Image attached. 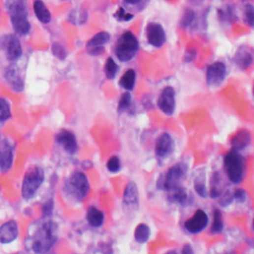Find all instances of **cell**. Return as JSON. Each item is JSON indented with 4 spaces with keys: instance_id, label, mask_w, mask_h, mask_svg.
<instances>
[{
    "instance_id": "1",
    "label": "cell",
    "mask_w": 254,
    "mask_h": 254,
    "mask_svg": "<svg viewBox=\"0 0 254 254\" xmlns=\"http://www.w3.org/2000/svg\"><path fill=\"white\" fill-rule=\"evenodd\" d=\"M58 225L51 220L43 222L30 238V248L35 254H46L58 240Z\"/></svg>"
},
{
    "instance_id": "2",
    "label": "cell",
    "mask_w": 254,
    "mask_h": 254,
    "mask_svg": "<svg viewBox=\"0 0 254 254\" xmlns=\"http://www.w3.org/2000/svg\"><path fill=\"white\" fill-rule=\"evenodd\" d=\"M223 171L232 185H239L246 176L247 165L245 157L241 152L230 149L223 157Z\"/></svg>"
},
{
    "instance_id": "3",
    "label": "cell",
    "mask_w": 254,
    "mask_h": 254,
    "mask_svg": "<svg viewBox=\"0 0 254 254\" xmlns=\"http://www.w3.org/2000/svg\"><path fill=\"white\" fill-rule=\"evenodd\" d=\"M6 7L15 32L25 36L31 30L26 0H6Z\"/></svg>"
},
{
    "instance_id": "4",
    "label": "cell",
    "mask_w": 254,
    "mask_h": 254,
    "mask_svg": "<svg viewBox=\"0 0 254 254\" xmlns=\"http://www.w3.org/2000/svg\"><path fill=\"white\" fill-rule=\"evenodd\" d=\"M189 172V166L185 162H177L172 165L165 173L161 174L156 182V188L163 192L182 186V183L186 180Z\"/></svg>"
},
{
    "instance_id": "5",
    "label": "cell",
    "mask_w": 254,
    "mask_h": 254,
    "mask_svg": "<svg viewBox=\"0 0 254 254\" xmlns=\"http://www.w3.org/2000/svg\"><path fill=\"white\" fill-rule=\"evenodd\" d=\"M91 184L88 176L81 170H75L67 178L64 190L69 196L78 202L84 201L90 194Z\"/></svg>"
},
{
    "instance_id": "6",
    "label": "cell",
    "mask_w": 254,
    "mask_h": 254,
    "mask_svg": "<svg viewBox=\"0 0 254 254\" xmlns=\"http://www.w3.org/2000/svg\"><path fill=\"white\" fill-rule=\"evenodd\" d=\"M139 51V42L137 37L131 31H125L116 41L114 46V54L116 58L122 62H130L135 58Z\"/></svg>"
},
{
    "instance_id": "7",
    "label": "cell",
    "mask_w": 254,
    "mask_h": 254,
    "mask_svg": "<svg viewBox=\"0 0 254 254\" xmlns=\"http://www.w3.org/2000/svg\"><path fill=\"white\" fill-rule=\"evenodd\" d=\"M45 181V171L41 166H31L25 173L22 186L21 195L24 200H31L42 187Z\"/></svg>"
},
{
    "instance_id": "8",
    "label": "cell",
    "mask_w": 254,
    "mask_h": 254,
    "mask_svg": "<svg viewBox=\"0 0 254 254\" xmlns=\"http://www.w3.org/2000/svg\"><path fill=\"white\" fill-rule=\"evenodd\" d=\"M210 224L209 215L202 209L196 210L194 215L185 221L184 229L190 234H198L204 231Z\"/></svg>"
},
{
    "instance_id": "9",
    "label": "cell",
    "mask_w": 254,
    "mask_h": 254,
    "mask_svg": "<svg viewBox=\"0 0 254 254\" xmlns=\"http://www.w3.org/2000/svg\"><path fill=\"white\" fill-rule=\"evenodd\" d=\"M227 74L226 66L223 62H215L207 68L206 82L212 88L220 87L225 80Z\"/></svg>"
},
{
    "instance_id": "10",
    "label": "cell",
    "mask_w": 254,
    "mask_h": 254,
    "mask_svg": "<svg viewBox=\"0 0 254 254\" xmlns=\"http://www.w3.org/2000/svg\"><path fill=\"white\" fill-rule=\"evenodd\" d=\"M157 106L166 115L174 114L176 109V92L173 87L168 86L163 89L158 97Z\"/></svg>"
},
{
    "instance_id": "11",
    "label": "cell",
    "mask_w": 254,
    "mask_h": 254,
    "mask_svg": "<svg viewBox=\"0 0 254 254\" xmlns=\"http://www.w3.org/2000/svg\"><path fill=\"white\" fill-rule=\"evenodd\" d=\"M0 47L5 51L8 61H16L22 55V46L20 40L15 35H6L0 40Z\"/></svg>"
},
{
    "instance_id": "12",
    "label": "cell",
    "mask_w": 254,
    "mask_h": 254,
    "mask_svg": "<svg viewBox=\"0 0 254 254\" xmlns=\"http://www.w3.org/2000/svg\"><path fill=\"white\" fill-rule=\"evenodd\" d=\"M146 39L149 45L154 48H161L167 40L166 32L163 26L158 22H150L147 24L146 29Z\"/></svg>"
},
{
    "instance_id": "13",
    "label": "cell",
    "mask_w": 254,
    "mask_h": 254,
    "mask_svg": "<svg viewBox=\"0 0 254 254\" xmlns=\"http://www.w3.org/2000/svg\"><path fill=\"white\" fill-rule=\"evenodd\" d=\"M56 141L62 147V149L64 151L70 155L77 154V152L79 150V144H78L77 137H76L75 133L70 130H67V129L61 130L56 135Z\"/></svg>"
},
{
    "instance_id": "14",
    "label": "cell",
    "mask_w": 254,
    "mask_h": 254,
    "mask_svg": "<svg viewBox=\"0 0 254 254\" xmlns=\"http://www.w3.org/2000/svg\"><path fill=\"white\" fill-rule=\"evenodd\" d=\"M175 140L173 136L167 132L162 133L155 142V154L160 159L170 157L175 150Z\"/></svg>"
},
{
    "instance_id": "15",
    "label": "cell",
    "mask_w": 254,
    "mask_h": 254,
    "mask_svg": "<svg viewBox=\"0 0 254 254\" xmlns=\"http://www.w3.org/2000/svg\"><path fill=\"white\" fill-rule=\"evenodd\" d=\"M14 149L7 140L0 141V172L7 173L13 165Z\"/></svg>"
},
{
    "instance_id": "16",
    "label": "cell",
    "mask_w": 254,
    "mask_h": 254,
    "mask_svg": "<svg viewBox=\"0 0 254 254\" xmlns=\"http://www.w3.org/2000/svg\"><path fill=\"white\" fill-rule=\"evenodd\" d=\"M110 35L107 32H99L87 43V51L91 56H98L104 52V46L109 42Z\"/></svg>"
},
{
    "instance_id": "17",
    "label": "cell",
    "mask_w": 254,
    "mask_h": 254,
    "mask_svg": "<svg viewBox=\"0 0 254 254\" xmlns=\"http://www.w3.org/2000/svg\"><path fill=\"white\" fill-rule=\"evenodd\" d=\"M167 200L173 205L186 208L190 205L193 199L189 194L187 189L183 186H180L167 192Z\"/></svg>"
},
{
    "instance_id": "18",
    "label": "cell",
    "mask_w": 254,
    "mask_h": 254,
    "mask_svg": "<svg viewBox=\"0 0 254 254\" xmlns=\"http://www.w3.org/2000/svg\"><path fill=\"white\" fill-rule=\"evenodd\" d=\"M122 201L124 206L135 209L139 206V190L135 182H128L124 188Z\"/></svg>"
},
{
    "instance_id": "19",
    "label": "cell",
    "mask_w": 254,
    "mask_h": 254,
    "mask_svg": "<svg viewBox=\"0 0 254 254\" xmlns=\"http://www.w3.org/2000/svg\"><path fill=\"white\" fill-rule=\"evenodd\" d=\"M19 234L18 224L15 221H8L0 226V243L9 244L16 240Z\"/></svg>"
},
{
    "instance_id": "20",
    "label": "cell",
    "mask_w": 254,
    "mask_h": 254,
    "mask_svg": "<svg viewBox=\"0 0 254 254\" xmlns=\"http://www.w3.org/2000/svg\"><path fill=\"white\" fill-rule=\"evenodd\" d=\"M5 79L11 90H13L14 92L19 93L23 90L24 82L20 75L19 69L16 66L11 65L7 68L5 72Z\"/></svg>"
},
{
    "instance_id": "21",
    "label": "cell",
    "mask_w": 254,
    "mask_h": 254,
    "mask_svg": "<svg viewBox=\"0 0 254 254\" xmlns=\"http://www.w3.org/2000/svg\"><path fill=\"white\" fill-rule=\"evenodd\" d=\"M86 221L93 228H99L104 224L105 214L95 206H91L86 213Z\"/></svg>"
},
{
    "instance_id": "22",
    "label": "cell",
    "mask_w": 254,
    "mask_h": 254,
    "mask_svg": "<svg viewBox=\"0 0 254 254\" xmlns=\"http://www.w3.org/2000/svg\"><path fill=\"white\" fill-rule=\"evenodd\" d=\"M231 149L236 151H243L251 144V134L248 130L242 129L233 135L230 140Z\"/></svg>"
},
{
    "instance_id": "23",
    "label": "cell",
    "mask_w": 254,
    "mask_h": 254,
    "mask_svg": "<svg viewBox=\"0 0 254 254\" xmlns=\"http://www.w3.org/2000/svg\"><path fill=\"white\" fill-rule=\"evenodd\" d=\"M233 62L235 66L240 70L248 69L253 62L252 53L247 48H239L234 55Z\"/></svg>"
},
{
    "instance_id": "24",
    "label": "cell",
    "mask_w": 254,
    "mask_h": 254,
    "mask_svg": "<svg viewBox=\"0 0 254 254\" xmlns=\"http://www.w3.org/2000/svg\"><path fill=\"white\" fill-rule=\"evenodd\" d=\"M223 193V180L220 172H214L210 180L209 197L213 200H217Z\"/></svg>"
},
{
    "instance_id": "25",
    "label": "cell",
    "mask_w": 254,
    "mask_h": 254,
    "mask_svg": "<svg viewBox=\"0 0 254 254\" xmlns=\"http://www.w3.org/2000/svg\"><path fill=\"white\" fill-rule=\"evenodd\" d=\"M33 9L34 13L37 17V19L43 23V24H48L52 20V15L50 10L47 8L46 4L42 1V0H35L33 4Z\"/></svg>"
},
{
    "instance_id": "26",
    "label": "cell",
    "mask_w": 254,
    "mask_h": 254,
    "mask_svg": "<svg viewBox=\"0 0 254 254\" xmlns=\"http://www.w3.org/2000/svg\"><path fill=\"white\" fill-rule=\"evenodd\" d=\"M212 215V222H210L211 233L214 235L222 233L224 230V220L222 211L220 209H214Z\"/></svg>"
},
{
    "instance_id": "27",
    "label": "cell",
    "mask_w": 254,
    "mask_h": 254,
    "mask_svg": "<svg viewBox=\"0 0 254 254\" xmlns=\"http://www.w3.org/2000/svg\"><path fill=\"white\" fill-rule=\"evenodd\" d=\"M151 236V228L148 224L144 222H140L136 225L133 231V238L139 244L146 243Z\"/></svg>"
},
{
    "instance_id": "28",
    "label": "cell",
    "mask_w": 254,
    "mask_h": 254,
    "mask_svg": "<svg viewBox=\"0 0 254 254\" xmlns=\"http://www.w3.org/2000/svg\"><path fill=\"white\" fill-rule=\"evenodd\" d=\"M136 82V73L134 70H127L119 80V86L126 92H131L134 89Z\"/></svg>"
},
{
    "instance_id": "29",
    "label": "cell",
    "mask_w": 254,
    "mask_h": 254,
    "mask_svg": "<svg viewBox=\"0 0 254 254\" xmlns=\"http://www.w3.org/2000/svg\"><path fill=\"white\" fill-rule=\"evenodd\" d=\"M194 190L196 194L202 199H207L209 197V188L206 183V177L204 174L198 175L194 180Z\"/></svg>"
},
{
    "instance_id": "30",
    "label": "cell",
    "mask_w": 254,
    "mask_h": 254,
    "mask_svg": "<svg viewBox=\"0 0 254 254\" xmlns=\"http://www.w3.org/2000/svg\"><path fill=\"white\" fill-rule=\"evenodd\" d=\"M132 107V97L131 95L129 94V92H126L124 93L119 101H118V105H117V111L119 113H124L129 111Z\"/></svg>"
},
{
    "instance_id": "31",
    "label": "cell",
    "mask_w": 254,
    "mask_h": 254,
    "mask_svg": "<svg viewBox=\"0 0 254 254\" xmlns=\"http://www.w3.org/2000/svg\"><path fill=\"white\" fill-rule=\"evenodd\" d=\"M117 73H118V65L116 64V62L111 57L107 58L104 66L105 77L108 80H113L116 77Z\"/></svg>"
},
{
    "instance_id": "32",
    "label": "cell",
    "mask_w": 254,
    "mask_h": 254,
    "mask_svg": "<svg viewBox=\"0 0 254 254\" xmlns=\"http://www.w3.org/2000/svg\"><path fill=\"white\" fill-rule=\"evenodd\" d=\"M106 170L110 174H117L122 169V163L118 156H111L106 162Z\"/></svg>"
},
{
    "instance_id": "33",
    "label": "cell",
    "mask_w": 254,
    "mask_h": 254,
    "mask_svg": "<svg viewBox=\"0 0 254 254\" xmlns=\"http://www.w3.org/2000/svg\"><path fill=\"white\" fill-rule=\"evenodd\" d=\"M11 117V109L9 102L0 97V122H4Z\"/></svg>"
},
{
    "instance_id": "34",
    "label": "cell",
    "mask_w": 254,
    "mask_h": 254,
    "mask_svg": "<svg viewBox=\"0 0 254 254\" xmlns=\"http://www.w3.org/2000/svg\"><path fill=\"white\" fill-rule=\"evenodd\" d=\"M52 53H53V55H54L57 59H59V60H61V61L65 60V59L67 58V56H68V53H67L66 49L64 48V47H63L61 44H59V43H54V44L52 45Z\"/></svg>"
},
{
    "instance_id": "35",
    "label": "cell",
    "mask_w": 254,
    "mask_h": 254,
    "mask_svg": "<svg viewBox=\"0 0 254 254\" xmlns=\"http://www.w3.org/2000/svg\"><path fill=\"white\" fill-rule=\"evenodd\" d=\"M195 18H196V14L193 10L190 9H188L185 11L183 17H182V21H181V25L185 28L187 27H190V25H192L195 21Z\"/></svg>"
},
{
    "instance_id": "36",
    "label": "cell",
    "mask_w": 254,
    "mask_h": 254,
    "mask_svg": "<svg viewBox=\"0 0 254 254\" xmlns=\"http://www.w3.org/2000/svg\"><path fill=\"white\" fill-rule=\"evenodd\" d=\"M70 19L74 24H85L88 19V14L85 11L75 10L71 13Z\"/></svg>"
},
{
    "instance_id": "37",
    "label": "cell",
    "mask_w": 254,
    "mask_h": 254,
    "mask_svg": "<svg viewBox=\"0 0 254 254\" xmlns=\"http://www.w3.org/2000/svg\"><path fill=\"white\" fill-rule=\"evenodd\" d=\"M218 200H219V204L221 205V207H222V208L228 207L233 202L232 192H230V190H223V193L221 195V197Z\"/></svg>"
},
{
    "instance_id": "38",
    "label": "cell",
    "mask_w": 254,
    "mask_h": 254,
    "mask_svg": "<svg viewBox=\"0 0 254 254\" xmlns=\"http://www.w3.org/2000/svg\"><path fill=\"white\" fill-rule=\"evenodd\" d=\"M232 198H233V201L239 204H243L247 200V192L244 189L237 188L232 192Z\"/></svg>"
},
{
    "instance_id": "39",
    "label": "cell",
    "mask_w": 254,
    "mask_h": 254,
    "mask_svg": "<svg viewBox=\"0 0 254 254\" xmlns=\"http://www.w3.org/2000/svg\"><path fill=\"white\" fill-rule=\"evenodd\" d=\"M114 17L118 20V21H123V22H128L130 20L133 19V14L126 12L125 9L123 7H119L117 9V11L114 13Z\"/></svg>"
},
{
    "instance_id": "40",
    "label": "cell",
    "mask_w": 254,
    "mask_h": 254,
    "mask_svg": "<svg viewBox=\"0 0 254 254\" xmlns=\"http://www.w3.org/2000/svg\"><path fill=\"white\" fill-rule=\"evenodd\" d=\"M243 17H244V22L246 24H248L249 26H253L254 12H253V6L251 4L245 5L244 11H243Z\"/></svg>"
},
{
    "instance_id": "41",
    "label": "cell",
    "mask_w": 254,
    "mask_h": 254,
    "mask_svg": "<svg viewBox=\"0 0 254 254\" xmlns=\"http://www.w3.org/2000/svg\"><path fill=\"white\" fill-rule=\"evenodd\" d=\"M54 201L53 199L48 200L42 207V213H43V217L44 218H50L54 212Z\"/></svg>"
},
{
    "instance_id": "42",
    "label": "cell",
    "mask_w": 254,
    "mask_h": 254,
    "mask_svg": "<svg viewBox=\"0 0 254 254\" xmlns=\"http://www.w3.org/2000/svg\"><path fill=\"white\" fill-rule=\"evenodd\" d=\"M196 56H197V53H196L195 50H193V49L188 50V51L186 52V54H185V62H186V63L193 62V61L195 60Z\"/></svg>"
},
{
    "instance_id": "43",
    "label": "cell",
    "mask_w": 254,
    "mask_h": 254,
    "mask_svg": "<svg viewBox=\"0 0 254 254\" xmlns=\"http://www.w3.org/2000/svg\"><path fill=\"white\" fill-rule=\"evenodd\" d=\"M181 254H196V253H195L193 245L190 244V243H187L183 246Z\"/></svg>"
},
{
    "instance_id": "44",
    "label": "cell",
    "mask_w": 254,
    "mask_h": 254,
    "mask_svg": "<svg viewBox=\"0 0 254 254\" xmlns=\"http://www.w3.org/2000/svg\"><path fill=\"white\" fill-rule=\"evenodd\" d=\"M143 0H123V2L127 5H130V6H135L140 4Z\"/></svg>"
},
{
    "instance_id": "45",
    "label": "cell",
    "mask_w": 254,
    "mask_h": 254,
    "mask_svg": "<svg viewBox=\"0 0 254 254\" xmlns=\"http://www.w3.org/2000/svg\"><path fill=\"white\" fill-rule=\"evenodd\" d=\"M165 254H179L176 250H170V251H168V252H166Z\"/></svg>"
},
{
    "instance_id": "46",
    "label": "cell",
    "mask_w": 254,
    "mask_h": 254,
    "mask_svg": "<svg viewBox=\"0 0 254 254\" xmlns=\"http://www.w3.org/2000/svg\"><path fill=\"white\" fill-rule=\"evenodd\" d=\"M190 1H193L195 3H199V1H204V0H190Z\"/></svg>"
},
{
    "instance_id": "47",
    "label": "cell",
    "mask_w": 254,
    "mask_h": 254,
    "mask_svg": "<svg viewBox=\"0 0 254 254\" xmlns=\"http://www.w3.org/2000/svg\"><path fill=\"white\" fill-rule=\"evenodd\" d=\"M224 254H234L233 252H231V251H228V252H225Z\"/></svg>"
},
{
    "instance_id": "48",
    "label": "cell",
    "mask_w": 254,
    "mask_h": 254,
    "mask_svg": "<svg viewBox=\"0 0 254 254\" xmlns=\"http://www.w3.org/2000/svg\"><path fill=\"white\" fill-rule=\"evenodd\" d=\"M17 254H24V253H17Z\"/></svg>"
}]
</instances>
